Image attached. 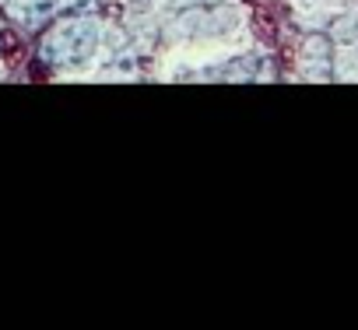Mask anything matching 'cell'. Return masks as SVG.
<instances>
[{"mask_svg": "<svg viewBox=\"0 0 358 330\" xmlns=\"http://www.w3.org/2000/svg\"><path fill=\"white\" fill-rule=\"evenodd\" d=\"M0 57H4V64L8 67H22L25 64V43H22V36H15V32H4L0 36Z\"/></svg>", "mask_w": 358, "mask_h": 330, "instance_id": "obj_1", "label": "cell"}, {"mask_svg": "<svg viewBox=\"0 0 358 330\" xmlns=\"http://www.w3.org/2000/svg\"><path fill=\"white\" fill-rule=\"evenodd\" d=\"M253 29H257V36H260L264 43H274V39H278V15H274V8L260 4L257 15H253Z\"/></svg>", "mask_w": 358, "mask_h": 330, "instance_id": "obj_2", "label": "cell"}]
</instances>
